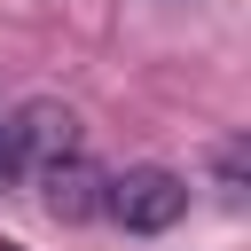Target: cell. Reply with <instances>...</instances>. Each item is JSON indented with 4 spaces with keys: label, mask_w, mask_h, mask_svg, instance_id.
I'll return each instance as SVG.
<instances>
[{
    "label": "cell",
    "mask_w": 251,
    "mask_h": 251,
    "mask_svg": "<svg viewBox=\"0 0 251 251\" xmlns=\"http://www.w3.org/2000/svg\"><path fill=\"white\" fill-rule=\"evenodd\" d=\"M180 212H188V173L173 165H126L102 180V220L126 235H165L180 227Z\"/></svg>",
    "instance_id": "1"
},
{
    "label": "cell",
    "mask_w": 251,
    "mask_h": 251,
    "mask_svg": "<svg viewBox=\"0 0 251 251\" xmlns=\"http://www.w3.org/2000/svg\"><path fill=\"white\" fill-rule=\"evenodd\" d=\"M8 141H16V165H24V173H39V165L78 157V149H86V126H78V110H71V102L31 94V102H16V110H8Z\"/></svg>",
    "instance_id": "2"
},
{
    "label": "cell",
    "mask_w": 251,
    "mask_h": 251,
    "mask_svg": "<svg viewBox=\"0 0 251 251\" xmlns=\"http://www.w3.org/2000/svg\"><path fill=\"white\" fill-rule=\"evenodd\" d=\"M31 180H39V204H47L55 220H94V212H102V180H110V173L78 149V157H63V165H39Z\"/></svg>",
    "instance_id": "3"
},
{
    "label": "cell",
    "mask_w": 251,
    "mask_h": 251,
    "mask_svg": "<svg viewBox=\"0 0 251 251\" xmlns=\"http://www.w3.org/2000/svg\"><path fill=\"white\" fill-rule=\"evenodd\" d=\"M220 196L243 204V141H220Z\"/></svg>",
    "instance_id": "4"
},
{
    "label": "cell",
    "mask_w": 251,
    "mask_h": 251,
    "mask_svg": "<svg viewBox=\"0 0 251 251\" xmlns=\"http://www.w3.org/2000/svg\"><path fill=\"white\" fill-rule=\"evenodd\" d=\"M0 180H24V165H16V141H8V110H0Z\"/></svg>",
    "instance_id": "5"
}]
</instances>
